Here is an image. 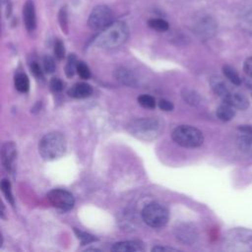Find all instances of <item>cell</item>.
I'll use <instances>...</instances> for the list:
<instances>
[{
    "label": "cell",
    "instance_id": "cell-1",
    "mask_svg": "<svg viewBox=\"0 0 252 252\" xmlns=\"http://www.w3.org/2000/svg\"><path fill=\"white\" fill-rule=\"evenodd\" d=\"M129 36V29L124 22H112L102 29L94 39V44L100 48H115L122 45Z\"/></svg>",
    "mask_w": 252,
    "mask_h": 252
},
{
    "label": "cell",
    "instance_id": "cell-2",
    "mask_svg": "<svg viewBox=\"0 0 252 252\" xmlns=\"http://www.w3.org/2000/svg\"><path fill=\"white\" fill-rule=\"evenodd\" d=\"M67 148L65 137L59 132L45 134L39 141L38 152L44 160H54L61 158Z\"/></svg>",
    "mask_w": 252,
    "mask_h": 252
},
{
    "label": "cell",
    "instance_id": "cell-3",
    "mask_svg": "<svg viewBox=\"0 0 252 252\" xmlns=\"http://www.w3.org/2000/svg\"><path fill=\"white\" fill-rule=\"evenodd\" d=\"M128 132L142 141H153L159 136L162 131V123L154 117L139 118L132 121L127 126Z\"/></svg>",
    "mask_w": 252,
    "mask_h": 252
},
{
    "label": "cell",
    "instance_id": "cell-4",
    "mask_svg": "<svg viewBox=\"0 0 252 252\" xmlns=\"http://www.w3.org/2000/svg\"><path fill=\"white\" fill-rule=\"evenodd\" d=\"M171 139L184 148H198L204 142L203 133L190 125H179L171 132Z\"/></svg>",
    "mask_w": 252,
    "mask_h": 252
},
{
    "label": "cell",
    "instance_id": "cell-5",
    "mask_svg": "<svg viewBox=\"0 0 252 252\" xmlns=\"http://www.w3.org/2000/svg\"><path fill=\"white\" fill-rule=\"evenodd\" d=\"M143 220L152 227H160L167 223L168 210L159 203H150L142 210Z\"/></svg>",
    "mask_w": 252,
    "mask_h": 252
},
{
    "label": "cell",
    "instance_id": "cell-6",
    "mask_svg": "<svg viewBox=\"0 0 252 252\" xmlns=\"http://www.w3.org/2000/svg\"><path fill=\"white\" fill-rule=\"evenodd\" d=\"M113 22V13L110 8L105 5L95 6L89 17L88 24L92 30L101 31Z\"/></svg>",
    "mask_w": 252,
    "mask_h": 252
},
{
    "label": "cell",
    "instance_id": "cell-7",
    "mask_svg": "<svg viewBox=\"0 0 252 252\" xmlns=\"http://www.w3.org/2000/svg\"><path fill=\"white\" fill-rule=\"evenodd\" d=\"M47 199L53 207L62 211H69L75 205L73 195L64 189H53L49 191Z\"/></svg>",
    "mask_w": 252,
    "mask_h": 252
},
{
    "label": "cell",
    "instance_id": "cell-8",
    "mask_svg": "<svg viewBox=\"0 0 252 252\" xmlns=\"http://www.w3.org/2000/svg\"><path fill=\"white\" fill-rule=\"evenodd\" d=\"M17 157V147L14 142L9 141L2 145L1 148V160L7 171H12L14 162Z\"/></svg>",
    "mask_w": 252,
    "mask_h": 252
},
{
    "label": "cell",
    "instance_id": "cell-9",
    "mask_svg": "<svg viewBox=\"0 0 252 252\" xmlns=\"http://www.w3.org/2000/svg\"><path fill=\"white\" fill-rule=\"evenodd\" d=\"M175 235L180 242L186 245L192 244L197 238L196 229L190 223H180L175 229Z\"/></svg>",
    "mask_w": 252,
    "mask_h": 252
},
{
    "label": "cell",
    "instance_id": "cell-10",
    "mask_svg": "<svg viewBox=\"0 0 252 252\" xmlns=\"http://www.w3.org/2000/svg\"><path fill=\"white\" fill-rule=\"evenodd\" d=\"M222 100L223 102L233 106L234 108L241 110H244L249 106V101L246 95L243 93L234 90H231L229 94L222 98Z\"/></svg>",
    "mask_w": 252,
    "mask_h": 252
},
{
    "label": "cell",
    "instance_id": "cell-11",
    "mask_svg": "<svg viewBox=\"0 0 252 252\" xmlns=\"http://www.w3.org/2000/svg\"><path fill=\"white\" fill-rule=\"evenodd\" d=\"M23 18L26 29L32 32L36 28V15L35 7L32 0H27L23 8Z\"/></svg>",
    "mask_w": 252,
    "mask_h": 252
},
{
    "label": "cell",
    "instance_id": "cell-12",
    "mask_svg": "<svg viewBox=\"0 0 252 252\" xmlns=\"http://www.w3.org/2000/svg\"><path fill=\"white\" fill-rule=\"evenodd\" d=\"M114 76L117 81L122 83L125 86L129 87H137L138 86V79L132 70L126 67H119L115 70Z\"/></svg>",
    "mask_w": 252,
    "mask_h": 252
},
{
    "label": "cell",
    "instance_id": "cell-13",
    "mask_svg": "<svg viewBox=\"0 0 252 252\" xmlns=\"http://www.w3.org/2000/svg\"><path fill=\"white\" fill-rule=\"evenodd\" d=\"M216 30V22L209 17L201 19V21L196 25V32H198L203 37H210L214 35Z\"/></svg>",
    "mask_w": 252,
    "mask_h": 252
},
{
    "label": "cell",
    "instance_id": "cell-14",
    "mask_svg": "<svg viewBox=\"0 0 252 252\" xmlns=\"http://www.w3.org/2000/svg\"><path fill=\"white\" fill-rule=\"evenodd\" d=\"M93 94V88L87 83H77L69 91L68 94L75 98H85Z\"/></svg>",
    "mask_w": 252,
    "mask_h": 252
},
{
    "label": "cell",
    "instance_id": "cell-15",
    "mask_svg": "<svg viewBox=\"0 0 252 252\" xmlns=\"http://www.w3.org/2000/svg\"><path fill=\"white\" fill-rule=\"evenodd\" d=\"M210 84L215 94H217L221 98L225 97L229 94V92L232 90L229 87V85L220 77H213L211 79Z\"/></svg>",
    "mask_w": 252,
    "mask_h": 252
},
{
    "label": "cell",
    "instance_id": "cell-16",
    "mask_svg": "<svg viewBox=\"0 0 252 252\" xmlns=\"http://www.w3.org/2000/svg\"><path fill=\"white\" fill-rule=\"evenodd\" d=\"M112 250L114 251H122V252H133V251H141L144 250L141 243L136 241H121L117 242L112 246Z\"/></svg>",
    "mask_w": 252,
    "mask_h": 252
},
{
    "label": "cell",
    "instance_id": "cell-17",
    "mask_svg": "<svg viewBox=\"0 0 252 252\" xmlns=\"http://www.w3.org/2000/svg\"><path fill=\"white\" fill-rule=\"evenodd\" d=\"M216 114L218 116V118L221 121H229L231 120L234 115H235V110H234V107L227 104V103H223L221 105H220L218 108H217V111H216Z\"/></svg>",
    "mask_w": 252,
    "mask_h": 252
},
{
    "label": "cell",
    "instance_id": "cell-18",
    "mask_svg": "<svg viewBox=\"0 0 252 252\" xmlns=\"http://www.w3.org/2000/svg\"><path fill=\"white\" fill-rule=\"evenodd\" d=\"M237 148L245 155L252 156V135H243L237 138Z\"/></svg>",
    "mask_w": 252,
    "mask_h": 252
},
{
    "label": "cell",
    "instance_id": "cell-19",
    "mask_svg": "<svg viewBox=\"0 0 252 252\" xmlns=\"http://www.w3.org/2000/svg\"><path fill=\"white\" fill-rule=\"evenodd\" d=\"M15 88L20 93H27L30 88V80L28 76L24 73H19L15 76Z\"/></svg>",
    "mask_w": 252,
    "mask_h": 252
},
{
    "label": "cell",
    "instance_id": "cell-20",
    "mask_svg": "<svg viewBox=\"0 0 252 252\" xmlns=\"http://www.w3.org/2000/svg\"><path fill=\"white\" fill-rule=\"evenodd\" d=\"M222 73L225 76V78L233 85L239 86L241 84V79L238 76L237 72L229 65H224L222 67Z\"/></svg>",
    "mask_w": 252,
    "mask_h": 252
},
{
    "label": "cell",
    "instance_id": "cell-21",
    "mask_svg": "<svg viewBox=\"0 0 252 252\" xmlns=\"http://www.w3.org/2000/svg\"><path fill=\"white\" fill-rule=\"evenodd\" d=\"M148 26L156 31V32H166L169 28V25L166 21L162 20V19H159V18H155V19H150L148 21Z\"/></svg>",
    "mask_w": 252,
    "mask_h": 252
},
{
    "label": "cell",
    "instance_id": "cell-22",
    "mask_svg": "<svg viewBox=\"0 0 252 252\" xmlns=\"http://www.w3.org/2000/svg\"><path fill=\"white\" fill-rule=\"evenodd\" d=\"M181 95L184 98V100L189 104L197 105L200 102L199 94L191 89H183L181 92Z\"/></svg>",
    "mask_w": 252,
    "mask_h": 252
},
{
    "label": "cell",
    "instance_id": "cell-23",
    "mask_svg": "<svg viewBox=\"0 0 252 252\" xmlns=\"http://www.w3.org/2000/svg\"><path fill=\"white\" fill-rule=\"evenodd\" d=\"M77 59L74 54H70L67 60V64L65 66V74L68 78H72L77 71Z\"/></svg>",
    "mask_w": 252,
    "mask_h": 252
},
{
    "label": "cell",
    "instance_id": "cell-24",
    "mask_svg": "<svg viewBox=\"0 0 252 252\" xmlns=\"http://www.w3.org/2000/svg\"><path fill=\"white\" fill-rule=\"evenodd\" d=\"M1 190L2 193L4 194L6 200L13 206L15 204V200L12 194V189H11V183L8 179H2L1 181Z\"/></svg>",
    "mask_w": 252,
    "mask_h": 252
},
{
    "label": "cell",
    "instance_id": "cell-25",
    "mask_svg": "<svg viewBox=\"0 0 252 252\" xmlns=\"http://www.w3.org/2000/svg\"><path fill=\"white\" fill-rule=\"evenodd\" d=\"M138 102L145 108H154L156 106V99L149 94H141L138 96Z\"/></svg>",
    "mask_w": 252,
    "mask_h": 252
},
{
    "label": "cell",
    "instance_id": "cell-26",
    "mask_svg": "<svg viewBox=\"0 0 252 252\" xmlns=\"http://www.w3.org/2000/svg\"><path fill=\"white\" fill-rule=\"evenodd\" d=\"M74 231H75V233H76L78 239H80L82 245H85V244H88V243H90V242H94V241L96 240V238H95L94 235H92V234H90V233H88V232L79 230V229H77V228H74Z\"/></svg>",
    "mask_w": 252,
    "mask_h": 252
},
{
    "label": "cell",
    "instance_id": "cell-27",
    "mask_svg": "<svg viewBox=\"0 0 252 252\" xmlns=\"http://www.w3.org/2000/svg\"><path fill=\"white\" fill-rule=\"evenodd\" d=\"M241 27L246 32L252 34V11H249L242 17Z\"/></svg>",
    "mask_w": 252,
    "mask_h": 252
},
{
    "label": "cell",
    "instance_id": "cell-28",
    "mask_svg": "<svg viewBox=\"0 0 252 252\" xmlns=\"http://www.w3.org/2000/svg\"><path fill=\"white\" fill-rule=\"evenodd\" d=\"M77 73L82 79H89L91 77V71L87 64L83 61H78L77 63Z\"/></svg>",
    "mask_w": 252,
    "mask_h": 252
},
{
    "label": "cell",
    "instance_id": "cell-29",
    "mask_svg": "<svg viewBox=\"0 0 252 252\" xmlns=\"http://www.w3.org/2000/svg\"><path fill=\"white\" fill-rule=\"evenodd\" d=\"M42 64H43V69L46 73L50 74V73H53V71L55 70V62L53 60V58L51 56H48V55H45L43 57V60H42Z\"/></svg>",
    "mask_w": 252,
    "mask_h": 252
},
{
    "label": "cell",
    "instance_id": "cell-30",
    "mask_svg": "<svg viewBox=\"0 0 252 252\" xmlns=\"http://www.w3.org/2000/svg\"><path fill=\"white\" fill-rule=\"evenodd\" d=\"M59 23L62 31L64 32H68V21H67V12L65 7L62 8L59 12Z\"/></svg>",
    "mask_w": 252,
    "mask_h": 252
},
{
    "label": "cell",
    "instance_id": "cell-31",
    "mask_svg": "<svg viewBox=\"0 0 252 252\" xmlns=\"http://www.w3.org/2000/svg\"><path fill=\"white\" fill-rule=\"evenodd\" d=\"M54 54H55V56H56L59 60L63 59L64 56H65L64 44H63V42H62L61 40H59V39H57V40L55 41V43H54Z\"/></svg>",
    "mask_w": 252,
    "mask_h": 252
},
{
    "label": "cell",
    "instance_id": "cell-32",
    "mask_svg": "<svg viewBox=\"0 0 252 252\" xmlns=\"http://www.w3.org/2000/svg\"><path fill=\"white\" fill-rule=\"evenodd\" d=\"M50 89L53 93H60L63 90V83L58 78H52L50 81Z\"/></svg>",
    "mask_w": 252,
    "mask_h": 252
},
{
    "label": "cell",
    "instance_id": "cell-33",
    "mask_svg": "<svg viewBox=\"0 0 252 252\" xmlns=\"http://www.w3.org/2000/svg\"><path fill=\"white\" fill-rule=\"evenodd\" d=\"M158 104V107L163 111H171L174 107L172 102L167 99H159Z\"/></svg>",
    "mask_w": 252,
    "mask_h": 252
},
{
    "label": "cell",
    "instance_id": "cell-34",
    "mask_svg": "<svg viewBox=\"0 0 252 252\" xmlns=\"http://www.w3.org/2000/svg\"><path fill=\"white\" fill-rule=\"evenodd\" d=\"M31 69H32V73H33V75H34L35 77L40 78V79L43 78V74H42L41 68H40V66H39L36 62H32V63Z\"/></svg>",
    "mask_w": 252,
    "mask_h": 252
},
{
    "label": "cell",
    "instance_id": "cell-35",
    "mask_svg": "<svg viewBox=\"0 0 252 252\" xmlns=\"http://www.w3.org/2000/svg\"><path fill=\"white\" fill-rule=\"evenodd\" d=\"M243 70L249 77L252 78V56L247 58L243 65Z\"/></svg>",
    "mask_w": 252,
    "mask_h": 252
},
{
    "label": "cell",
    "instance_id": "cell-36",
    "mask_svg": "<svg viewBox=\"0 0 252 252\" xmlns=\"http://www.w3.org/2000/svg\"><path fill=\"white\" fill-rule=\"evenodd\" d=\"M154 252H158V251H178V249L173 248V247H168V246H156L153 248Z\"/></svg>",
    "mask_w": 252,
    "mask_h": 252
},
{
    "label": "cell",
    "instance_id": "cell-37",
    "mask_svg": "<svg viewBox=\"0 0 252 252\" xmlns=\"http://www.w3.org/2000/svg\"><path fill=\"white\" fill-rule=\"evenodd\" d=\"M241 132L247 135H252V125H241L238 128Z\"/></svg>",
    "mask_w": 252,
    "mask_h": 252
},
{
    "label": "cell",
    "instance_id": "cell-38",
    "mask_svg": "<svg viewBox=\"0 0 252 252\" xmlns=\"http://www.w3.org/2000/svg\"><path fill=\"white\" fill-rule=\"evenodd\" d=\"M1 207H2V211H1V218H2V219H4V214H5V208H4V205H3V204H2V206H1Z\"/></svg>",
    "mask_w": 252,
    "mask_h": 252
}]
</instances>
